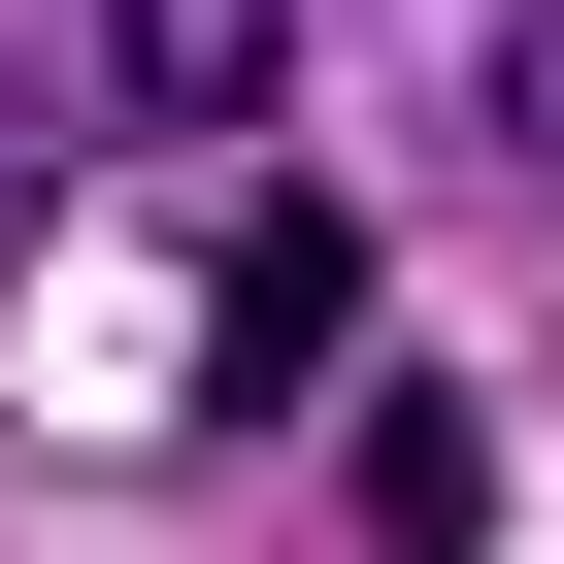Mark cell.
Listing matches in <instances>:
<instances>
[{
  "mask_svg": "<svg viewBox=\"0 0 564 564\" xmlns=\"http://www.w3.org/2000/svg\"><path fill=\"white\" fill-rule=\"evenodd\" d=\"M498 133H531V199H564V0H531V34H498Z\"/></svg>",
  "mask_w": 564,
  "mask_h": 564,
  "instance_id": "4",
  "label": "cell"
},
{
  "mask_svg": "<svg viewBox=\"0 0 564 564\" xmlns=\"http://www.w3.org/2000/svg\"><path fill=\"white\" fill-rule=\"evenodd\" d=\"M300 67V0H100V133H232Z\"/></svg>",
  "mask_w": 564,
  "mask_h": 564,
  "instance_id": "2",
  "label": "cell"
},
{
  "mask_svg": "<svg viewBox=\"0 0 564 564\" xmlns=\"http://www.w3.org/2000/svg\"><path fill=\"white\" fill-rule=\"evenodd\" d=\"M333 333H366V232H333V199H232V300H199V432H300V399H333Z\"/></svg>",
  "mask_w": 564,
  "mask_h": 564,
  "instance_id": "1",
  "label": "cell"
},
{
  "mask_svg": "<svg viewBox=\"0 0 564 564\" xmlns=\"http://www.w3.org/2000/svg\"><path fill=\"white\" fill-rule=\"evenodd\" d=\"M366 564H465V498H498V432H465V366H366Z\"/></svg>",
  "mask_w": 564,
  "mask_h": 564,
  "instance_id": "3",
  "label": "cell"
}]
</instances>
